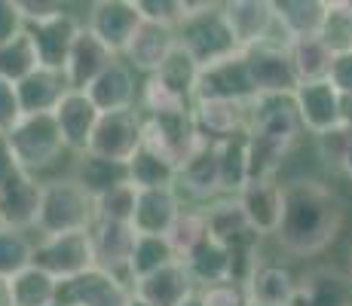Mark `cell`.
<instances>
[{
  "mask_svg": "<svg viewBox=\"0 0 352 306\" xmlns=\"http://www.w3.org/2000/svg\"><path fill=\"white\" fill-rule=\"evenodd\" d=\"M346 206L328 184L297 178L282 184V221L276 230L282 251L294 257H316L340 236Z\"/></svg>",
  "mask_w": 352,
  "mask_h": 306,
  "instance_id": "obj_1",
  "label": "cell"
},
{
  "mask_svg": "<svg viewBox=\"0 0 352 306\" xmlns=\"http://www.w3.org/2000/svg\"><path fill=\"white\" fill-rule=\"evenodd\" d=\"M300 132L291 95H254L245 117L248 181H276Z\"/></svg>",
  "mask_w": 352,
  "mask_h": 306,
  "instance_id": "obj_2",
  "label": "cell"
},
{
  "mask_svg": "<svg viewBox=\"0 0 352 306\" xmlns=\"http://www.w3.org/2000/svg\"><path fill=\"white\" fill-rule=\"evenodd\" d=\"M175 37H178L181 50L199 67H208V65H214V61H224L239 52V46H236V40H233V31H230V25H227L224 3H208V0L190 3L187 19L175 28Z\"/></svg>",
  "mask_w": 352,
  "mask_h": 306,
  "instance_id": "obj_3",
  "label": "cell"
},
{
  "mask_svg": "<svg viewBox=\"0 0 352 306\" xmlns=\"http://www.w3.org/2000/svg\"><path fill=\"white\" fill-rule=\"evenodd\" d=\"M96 223V199L77 181L52 178L43 181L40 215L34 223L37 236H62V233H86Z\"/></svg>",
  "mask_w": 352,
  "mask_h": 306,
  "instance_id": "obj_4",
  "label": "cell"
},
{
  "mask_svg": "<svg viewBox=\"0 0 352 306\" xmlns=\"http://www.w3.org/2000/svg\"><path fill=\"white\" fill-rule=\"evenodd\" d=\"M3 138H6V144H10L12 156H16L19 168H22L25 175H31V178H40L46 168H52L67 153L52 113L22 117Z\"/></svg>",
  "mask_w": 352,
  "mask_h": 306,
  "instance_id": "obj_5",
  "label": "cell"
},
{
  "mask_svg": "<svg viewBox=\"0 0 352 306\" xmlns=\"http://www.w3.org/2000/svg\"><path fill=\"white\" fill-rule=\"evenodd\" d=\"M141 144L162 156L166 162H172L175 168H181L206 141L196 132L190 111H175V113H160V117H144Z\"/></svg>",
  "mask_w": 352,
  "mask_h": 306,
  "instance_id": "obj_6",
  "label": "cell"
},
{
  "mask_svg": "<svg viewBox=\"0 0 352 306\" xmlns=\"http://www.w3.org/2000/svg\"><path fill=\"white\" fill-rule=\"evenodd\" d=\"M31 263L52 276L56 282H67V278L86 273L96 267L92 257V242L89 230L86 233H62V236H37L34 239V257Z\"/></svg>",
  "mask_w": 352,
  "mask_h": 306,
  "instance_id": "obj_7",
  "label": "cell"
},
{
  "mask_svg": "<svg viewBox=\"0 0 352 306\" xmlns=\"http://www.w3.org/2000/svg\"><path fill=\"white\" fill-rule=\"evenodd\" d=\"M141 138H144V117L138 113V107L135 111L101 113L86 153H96L101 160L123 162L126 166L141 147Z\"/></svg>",
  "mask_w": 352,
  "mask_h": 306,
  "instance_id": "obj_8",
  "label": "cell"
},
{
  "mask_svg": "<svg viewBox=\"0 0 352 306\" xmlns=\"http://www.w3.org/2000/svg\"><path fill=\"white\" fill-rule=\"evenodd\" d=\"M83 25L101 40V46L113 52V56H123L132 34L141 25V12L135 6V0H98L89 6Z\"/></svg>",
  "mask_w": 352,
  "mask_h": 306,
  "instance_id": "obj_9",
  "label": "cell"
},
{
  "mask_svg": "<svg viewBox=\"0 0 352 306\" xmlns=\"http://www.w3.org/2000/svg\"><path fill=\"white\" fill-rule=\"evenodd\" d=\"M252 98H254V86L252 77H248L242 52H236V56L224 61H214V65L199 71L193 101H239V105H248Z\"/></svg>",
  "mask_w": 352,
  "mask_h": 306,
  "instance_id": "obj_10",
  "label": "cell"
},
{
  "mask_svg": "<svg viewBox=\"0 0 352 306\" xmlns=\"http://www.w3.org/2000/svg\"><path fill=\"white\" fill-rule=\"evenodd\" d=\"M242 58H245L254 95H294V89L300 86L294 67H291L288 46L261 43L252 50H242Z\"/></svg>",
  "mask_w": 352,
  "mask_h": 306,
  "instance_id": "obj_11",
  "label": "cell"
},
{
  "mask_svg": "<svg viewBox=\"0 0 352 306\" xmlns=\"http://www.w3.org/2000/svg\"><path fill=\"white\" fill-rule=\"evenodd\" d=\"M80 28H83V22H80L74 12H67V6L58 12V16H52V19L25 25V31H28V37L34 43V52H37L40 67H50V71H65L67 52H71V46H74V40H77Z\"/></svg>",
  "mask_w": 352,
  "mask_h": 306,
  "instance_id": "obj_12",
  "label": "cell"
},
{
  "mask_svg": "<svg viewBox=\"0 0 352 306\" xmlns=\"http://www.w3.org/2000/svg\"><path fill=\"white\" fill-rule=\"evenodd\" d=\"M132 288L123 278L92 267L86 273L58 282V306H126Z\"/></svg>",
  "mask_w": 352,
  "mask_h": 306,
  "instance_id": "obj_13",
  "label": "cell"
},
{
  "mask_svg": "<svg viewBox=\"0 0 352 306\" xmlns=\"http://www.w3.org/2000/svg\"><path fill=\"white\" fill-rule=\"evenodd\" d=\"M294 101L297 120H300V129L316 135L328 132V129L340 126V92L328 83V80H313V83H300L291 95Z\"/></svg>",
  "mask_w": 352,
  "mask_h": 306,
  "instance_id": "obj_14",
  "label": "cell"
},
{
  "mask_svg": "<svg viewBox=\"0 0 352 306\" xmlns=\"http://www.w3.org/2000/svg\"><path fill=\"white\" fill-rule=\"evenodd\" d=\"M175 193L184 206H208L221 196V178H218V160H214V144H202L184 166L178 168L175 178Z\"/></svg>",
  "mask_w": 352,
  "mask_h": 306,
  "instance_id": "obj_15",
  "label": "cell"
},
{
  "mask_svg": "<svg viewBox=\"0 0 352 306\" xmlns=\"http://www.w3.org/2000/svg\"><path fill=\"white\" fill-rule=\"evenodd\" d=\"M138 89L141 80L123 58H113L104 71L92 80L86 89L89 101L98 107V113H117V111H135L138 107Z\"/></svg>",
  "mask_w": 352,
  "mask_h": 306,
  "instance_id": "obj_16",
  "label": "cell"
},
{
  "mask_svg": "<svg viewBox=\"0 0 352 306\" xmlns=\"http://www.w3.org/2000/svg\"><path fill=\"white\" fill-rule=\"evenodd\" d=\"M98 107L89 101L86 92H67L58 107L52 111V120L58 126V135L65 141V151L71 153H86L89 147V138L96 132V122H98Z\"/></svg>",
  "mask_w": 352,
  "mask_h": 306,
  "instance_id": "obj_17",
  "label": "cell"
},
{
  "mask_svg": "<svg viewBox=\"0 0 352 306\" xmlns=\"http://www.w3.org/2000/svg\"><path fill=\"white\" fill-rule=\"evenodd\" d=\"M40 196H43V181L31 175L6 181L0 187V227L25 230L34 233V223L40 215Z\"/></svg>",
  "mask_w": 352,
  "mask_h": 306,
  "instance_id": "obj_18",
  "label": "cell"
},
{
  "mask_svg": "<svg viewBox=\"0 0 352 306\" xmlns=\"http://www.w3.org/2000/svg\"><path fill=\"white\" fill-rule=\"evenodd\" d=\"M175 46H178L175 28L153 25V22H144V19H141L138 31L132 34V40H129L126 52L120 58H123L135 74H144V77H151V74H157V67L168 58V52H172Z\"/></svg>",
  "mask_w": 352,
  "mask_h": 306,
  "instance_id": "obj_19",
  "label": "cell"
},
{
  "mask_svg": "<svg viewBox=\"0 0 352 306\" xmlns=\"http://www.w3.org/2000/svg\"><path fill=\"white\" fill-rule=\"evenodd\" d=\"M242 212H245L248 227L257 236H276L282 221V184L279 181H248L236 193Z\"/></svg>",
  "mask_w": 352,
  "mask_h": 306,
  "instance_id": "obj_20",
  "label": "cell"
},
{
  "mask_svg": "<svg viewBox=\"0 0 352 306\" xmlns=\"http://www.w3.org/2000/svg\"><path fill=\"white\" fill-rule=\"evenodd\" d=\"M89 242H92L96 267L126 282V263H129V254H132V245H135V230L129 227V223L96 221L89 227Z\"/></svg>",
  "mask_w": 352,
  "mask_h": 306,
  "instance_id": "obj_21",
  "label": "cell"
},
{
  "mask_svg": "<svg viewBox=\"0 0 352 306\" xmlns=\"http://www.w3.org/2000/svg\"><path fill=\"white\" fill-rule=\"evenodd\" d=\"M184 202L178 199L175 187H157V190H138L135 196V212L129 227L135 236H166L172 221L178 217Z\"/></svg>",
  "mask_w": 352,
  "mask_h": 306,
  "instance_id": "obj_22",
  "label": "cell"
},
{
  "mask_svg": "<svg viewBox=\"0 0 352 306\" xmlns=\"http://www.w3.org/2000/svg\"><path fill=\"white\" fill-rule=\"evenodd\" d=\"M117 58L107 46H101V40L89 28H80L77 40H74L71 52H67V65H65V80L74 92H86L92 86V80L104 71L111 61Z\"/></svg>",
  "mask_w": 352,
  "mask_h": 306,
  "instance_id": "obj_23",
  "label": "cell"
},
{
  "mask_svg": "<svg viewBox=\"0 0 352 306\" xmlns=\"http://www.w3.org/2000/svg\"><path fill=\"white\" fill-rule=\"evenodd\" d=\"M224 16H227V25L233 31L239 52L261 46L276 25L273 3L270 0H233V3H224Z\"/></svg>",
  "mask_w": 352,
  "mask_h": 306,
  "instance_id": "obj_24",
  "label": "cell"
},
{
  "mask_svg": "<svg viewBox=\"0 0 352 306\" xmlns=\"http://www.w3.org/2000/svg\"><path fill=\"white\" fill-rule=\"evenodd\" d=\"M190 117L199 138L206 144H218V141L245 129L248 105H239V101H193Z\"/></svg>",
  "mask_w": 352,
  "mask_h": 306,
  "instance_id": "obj_25",
  "label": "cell"
},
{
  "mask_svg": "<svg viewBox=\"0 0 352 306\" xmlns=\"http://www.w3.org/2000/svg\"><path fill=\"white\" fill-rule=\"evenodd\" d=\"M67 92H71V86H67V80H65V71H50V67H37L22 83H16L22 117L52 113Z\"/></svg>",
  "mask_w": 352,
  "mask_h": 306,
  "instance_id": "obj_26",
  "label": "cell"
},
{
  "mask_svg": "<svg viewBox=\"0 0 352 306\" xmlns=\"http://www.w3.org/2000/svg\"><path fill=\"white\" fill-rule=\"evenodd\" d=\"M291 306H352L349 276L331 267H316L303 278H297V294Z\"/></svg>",
  "mask_w": 352,
  "mask_h": 306,
  "instance_id": "obj_27",
  "label": "cell"
},
{
  "mask_svg": "<svg viewBox=\"0 0 352 306\" xmlns=\"http://www.w3.org/2000/svg\"><path fill=\"white\" fill-rule=\"evenodd\" d=\"M132 294H138L144 303L151 306H181L187 297L196 294L193 278L187 276L184 263L175 261L168 267L157 270L153 276L141 278L138 285H132Z\"/></svg>",
  "mask_w": 352,
  "mask_h": 306,
  "instance_id": "obj_28",
  "label": "cell"
},
{
  "mask_svg": "<svg viewBox=\"0 0 352 306\" xmlns=\"http://www.w3.org/2000/svg\"><path fill=\"white\" fill-rule=\"evenodd\" d=\"M248 306H291L297 294V278L282 263H257L252 278L245 282Z\"/></svg>",
  "mask_w": 352,
  "mask_h": 306,
  "instance_id": "obj_29",
  "label": "cell"
},
{
  "mask_svg": "<svg viewBox=\"0 0 352 306\" xmlns=\"http://www.w3.org/2000/svg\"><path fill=\"white\" fill-rule=\"evenodd\" d=\"M214 160H218V178L221 196H236L248 184V144L245 129L214 144Z\"/></svg>",
  "mask_w": 352,
  "mask_h": 306,
  "instance_id": "obj_30",
  "label": "cell"
},
{
  "mask_svg": "<svg viewBox=\"0 0 352 306\" xmlns=\"http://www.w3.org/2000/svg\"><path fill=\"white\" fill-rule=\"evenodd\" d=\"M71 178L77 181L92 199H98V196L107 193V190L120 187V184H129V172H126L123 162L101 160L96 153H77Z\"/></svg>",
  "mask_w": 352,
  "mask_h": 306,
  "instance_id": "obj_31",
  "label": "cell"
},
{
  "mask_svg": "<svg viewBox=\"0 0 352 306\" xmlns=\"http://www.w3.org/2000/svg\"><path fill=\"white\" fill-rule=\"evenodd\" d=\"M273 16L288 40L316 37L324 19V0H273Z\"/></svg>",
  "mask_w": 352,
  "mask_h": 306,
  "instance_id": "obj_32",
  "label": "cell"
},
{
  "mask_svg": "<svg viewBox=\"0 0 352 306\" xmlns=\"http://www.w3.org/2000/svg\"><path fill=\"white\" fill-rule=\"evenodd\" d=\"M181 263H184L187 276L193 278L196 291L208 288V285L230 282V251H227V245H221L214 239H206L196 251H190Z\"/></svg>",
  "mask_w": 352,
  "mask_h": 306,
  "instance_id": "obj_33",
  "label": "cell"
},
{
  "mask_svg": "<svg viewBox=\"0 0 352 306\" xmlns=\"http://www.w3.org/2000/svg\"><path fill=\"white\" fill-rule=\"evenodd\" d=\"M202 215H206V227H208V239L230 245L236 242L239 236L254 233L245 221V212H242L239 199L236 196H218L214 202L202 206Z\"/></svg>",
  "mask_w": 352,
  "mask_h": 306,
  "instance_id": "obj_34",
  "label": "cell"
},
{
  "mask_svg": "<svg viewBox=\"0 0 352 306\" xmlns=\"http://www.w3.org/2000/svg\"><path fill=\"white\" fill-rule=\"evenodd\" d=\"M178 257L172 254L168 248L166 236H135V245H132V254H129V263H126V285H138L141 278L153 276L157 270L175 263Z\"/></svg>",
  "mask_w": 352,
  "mask_h": 306,
  "instance_id": "obj_35",
  "label": "cell"
},
{
  "mask_svg": "<svg viewBox=\"0 0 352 306\" xmlns=\"http://www.w3.org/2000/svg\"><path fill=\"white\" fill-rule=\"evenodd\" d=\"M199 71L202 67L196 65V61L181 50V46H175V50L168 52V58L157 67V74H151V77H157L160 86H166L175 98H181L184 105H193V92H196Z\"/></svg>",
  "mask_w": 352,
  "mask_h": 306,
  "instance_id": "obj_36",
  "label": "cell"
},
{
  "mask_svg": "<svg viewBox=\"0 0 352 306\" xmlns=\"http://www.w3.org/2000/svg\"><path fill=\"white\" fill-rule=\"evenodd\" d=\"M288 58L297 74V83H313V80H328L334 56L319 37H297L288 43Z\"/></svg>",
  "mask_w": 352,
  "mask_h": 306,
  "instance_id": "obj_37",
  "label": "cell"
},
{
  "mask_svg": "<svg viewBox=\"0 0 352 306\" xmlns=\"http://www.w3.org/2000/svg\"><path fill=\"white\" fill-rule=\"evenodd\" d=\"M10 300L12 306H56L58 282L31 263L28 270L10 278Z\"/></svg>",
  "mask_w": 352,
  "mask_h": 306,
  "instance_id": "obj_38",
  "label": "cell"
},
{
  "mask_svg": "<svg viewBox=\"0 0 352 306\" xmlns=\"http://www.w3.org/2000/svg\"><path fill=\"white\" fill-rule=\"evenodd\" d=\"M126 172H129V184H132L135 190L175 187V178H178V168H175L172 162H166L162 156H157L153 151H147L144 144L126 162Z\"/></svg>",
  "mask_w": 352,
  "mask_h": 306,
  "instance_id": "obj_39",
  "label": "cell"
},
{
  "mask_svg": "<svg viewBox=\"0 0 352 306\" xmlns=\"http://www.w3.org/2000/svg\"><path fill=\"white\" fill-rule=\"evenodd\" d=\"M206 239H208V227H206L202 208L181 206L178 217L172 221V227H168V233H166V242H168V248H172V254L178 257V261H184V257L199 248Z\"/></svg>",
  "mask_w": 352,
  "mask_h": 306,
  "instance_id": "obj_40",
  "label": "cell"
},
{
  "mask_svg": "<svg viewBox=\"0 0 352 306\" xmlns=\"http://www.w3.org/2000/svg\"><path fill=\"white\" fill-rule=\"evenodd\" d=\"M316 37L331 56L352 52V0H324V19Z\"/></svg>",
  "mask_w": 352,
  "mask_h": 306,
  "instance_id": "obj_41",
  "label": "cell"
},
{
  "mask_svg": "<svg viewBox=\"0 0 352 306\" xmlns=\"http://www.w3.org/2000/svg\"><path fill=\"white\" fill-rule=\"evenodd\" d=\"M37 67H40V61H37V52H34L28 31H22L19 37H12L10 43L0 46V80L22 83Z\"/></svg>",
  "mask_w": 352,
  "mask_h": 306,
  "instance_id": "obj_42",
  "label": "cell"
},
{
  "mask_svg": "<svg viewBox=\"0 0 352 306\" xmlns=\"http://www.w3.org/2000/svg\"><path fill=\"white\" fill-rule=\"evenodd\" d=\"M34 239L25 230L0 227V278H12L16 273L31 267Z\"/></svg>",
  "mask_w": 352,
  "mask_h": 306,
  "instance_id": "obj_43",
  "label": "cell"
},
{
  "mask_svg": "<svg viewBox=\"0 0 352 306\" xmlns=\"http://www.w3.org/2000/svg\"><path fill=\"white\" fill-rule=\"evenodd\" d=\"M135 196L138 190L132 184H120V187L107 190L96 199V221H113V223H129L135 212Z\"/></svg>",
  "mask_w": 352,
  "mask_h": 306,
  "instance_id": "obj_44",
  "label": "cell"
},
{
  "mask_svg": "<svg viewBox=\"0 0 352 306\" xmlns=\"http://www.w3.org/2000/svg\"><path fill=\"white\" fill-rule=\"evenodd\" d=\"M141 19L153 25H166V28H178L187 19L190 0H135Z\"/></svg>",
  "mask_w": 352,
  "mask_h": 306,
  "instance_id": "obj_45",
  "label": "cell"
},
{
  "mask_svg": "<svg viewBox=\"0 0 352 306\" xmlns=\"http://www.w3.org/2000/svg\"><path fill=\"white\" fill-rule=\"evenodd\" d=\"M349 141H352V132L340 122V126H334V129H328V132L316 135V151H319V156L324 160V166L337 168V166H340V160H343V153H346Z\"/></svg>",
  "mask_w": 352,
  "mask_h": 306,
  "instance_id": "obj_46",
  "label": "cell"
},
{
  "mask_svg": "<svg viewBox=\"0 0 352 306\" xmlns=\"http://www.w3.org/2000/svg\"><path fill=\"white\" fill-rule=\"evenodd\" d=\"M196 297L202 300V306H248L245 285H236V282L208 285V288L196 291Z\"/></svg>",
  "mask_w": 352,
  "mask_h": 306,
  "instance_id": "obj_47",
  "label": "cell"
},
{
  "mask_svg": "<svg viewBox=\"0 0 352 306\" xmlns=\"http://www.w3.org/2000/svg\"><path fill=\"white\" fill-rule=\"evenodd\" d=\"M22 120V107H19V95L16 83L10 80H0V135H6L16 122Z\"/></svg>",
  "mask_w": 352,
  "mask_h": 306,
  "instance_id": "obj_48",
  "label": "cell"
},
{
  "mask_svg": "<svg viewBox=\"0 0 352 306\" xmlns=\"http://www.w3.org/2000/svg\"><path fill=\"white\" fill-rule=\"evenodd\" d=\"M328 83L340 92V98H349L352 95V52H343V56H334L328 71Z\"/></svg>",
  "mask_w": 352,
  "mask_h": 306,
  "instance_id": "obj_49",
  "label": "cell"
},
{
  "mask_svg": "<svg viewBox=\"0 0 352 306\" xmlns=\"http://www.w3.org/2000/svg\"><path fill=\"white\" fill-rule=\"evenodd\" d=\"M19 12H22V22L34 25V22H43V19H52L65 10V3H56V0H16Z\"/></svg>",
  "mask_w": 352,
  "mask_h": 306,
  "instance_id": "obj_50",
  "label": "cell"
},
{
  "mask_svg": "<svg viewBox=\"0 0 352 306\" xmlns=\"http://www.w3.org/2000/svg\"><path fill=\"white\" fill-rule=\"evenodd\" d=\"M22 31H25V22H22V12H19L16 0H0V46L10 43Z\"/></svg>",
  "mask_w": 352,
  "mask_h": 306,
  "instance_id": "obj_51",
  "label": "cell"
},
{
  "mask_svg": "<svg viewBox=\"0 0 352 306\" xmlns=\"http://www.w3.org/2000/svg\"><path fill=\"white\" fill-rule=\"evenodd\" d=\"M19 175H25V172L19 168V162H16V156H12L10 144H6V138L0 135V187H3L6 181L19 178Z\"/></svg>",
  "mask_w": 352,
  "mask_h": 306,
  "instance_id": "obj_52",
  "label": "cell"
},
{
  "mask_svg": "<svg viewBox=\"0 0 352 306\" xmlns=\"http://www.w3.org/2000/svg\"><path fill=\"white\" fill-rule=\"evenodd\" d=\"M337 172H343V175H346V181H352V141H349V147H346V153H343V160H340V166H337Z\"/></svg>",
  "mask_w": 352,
  "mask_h": 306,
  "instance_id": "obj_53",
  "label": "cell"
},
{
  "mask_svg": "<svg viewBox=\"0 0 352 306\" xmlns=\"http://www.w3.org/2000/svg\"><path fill=\"white\" fill-rule=\"evenodd\" d=\"M340 122L352 132V95L349 98H343V105H340Z\"/></svg>",
  "mask_w": 352,
  "mask_h": 306,
  "instance_id": "obj_54",
  "label": "cell"
},
{
  "mask_svg": "<svg viewBox=\"0 0 352 306\" xmlns=\"http://www.w3.org/2000/svg\"><path fill=\"white\" fill-rule=\"evenodd\" d=\"M0 306H12V300H10V278H0Z\"/></svg>",
  "mask_w": 352,
  "mask_h": 306,
  "instance_id": "obj_55",
  "label": "cell"
},
{
  "mask_svg": "<svg viewBox=\"0 0 352 306\" xmlns=\"http://www.w3.org/2000/svg\"><path fill=\"white\" fill-rule=\"evenodd\" d=\"M126 306H151V303H144L138 294H129V300H126Z\"/></svg>",
  "mask_w": 352,
  "mask_h": 306,
  "instance_id": "obj_56",
  "label": "cell"
},
{
  "mask_svg": "<svg viewBox=\"0 0 352 306\" xmlns=\"http://www.w3.org/2000/svg\"><path fill=\"white\" fill-rule=\"evenodd\" d=\"M181 306H202V300H199V297H196V294H193V297H187V300H184V303H181Z\"/></svg>",
  "mask_w": 352,
  "mask_h": 306,
  "instance_id": "obj_57",
  "label": "cell"
},
{
  "mask_svg": "<svg viewBox=\"0 0 352 306\" xmlns=\"http://www.w3.org/2000/svg\"><path fill=\"white\" fill-rule=\"evenodd\" d=\"M349 282H352V254H349Z\"/></svg>",
  "mask_w": 352,
  "mask_h": 306,
  "instance_id": "obj_58",
  "label": "cell"
},
{
  "mask_svg": "<svg viewBox=\"0 0 352 306\" xmlns=\"http://www.w3.org/2000/svg\"><path fill=\"white\" fill-rule=\"evenodd\" d=\"M56 306H58V303H56Z\"/></svg>",
  "mask_w": 352,
  "mask_h": 306,
  "instance_id": "obj_59",
  "label": "cell"
}]
</instances>
